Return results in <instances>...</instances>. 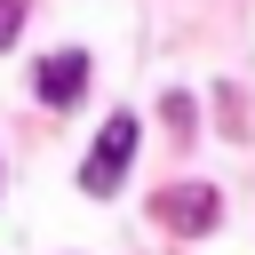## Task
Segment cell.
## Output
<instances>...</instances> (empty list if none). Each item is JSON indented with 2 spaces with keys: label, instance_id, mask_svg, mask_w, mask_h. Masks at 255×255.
I'll use <instances>...</instances> for the list:
<instances>
[{
  "label": "cell",
  "instance_id": "obj_3",
  "mask_svg": "<svg viewBox=\"0 0 255 255\" xmlns=\"http://www.w3.org/2000/svg\"><path fill=\"white\" fill-rule=\"evenodd\" d=\"M88 72H96V64H88L80 48H64V56H48V64L32 72V96L64 112V104H80V96H88Z\"/></svg>",
  "mask_w": 255,
  "mask_h": 255
},
{
  "label": "cell",
  "instance_id": "obj_1",
  "mask_svg": "<svg viewBox=\"0 0 255 255\" xmlns=\"http://www.w3.org/2000/svg\"><path fill=\"white\" fill-rule=\"evenodd\" d=\"M128 159H135V112H112L104 135H96V151L80 159V191H88V199H112L120 175H128Z\"/></svg>",
  "mask_w": 255,
  "mask_h": 255
},
{
  "label": "cell",
  "instance_id": "obj_4",
  "mask_svg": "<svg viewBox=\"0 0 255 255\" xmlns=\"http://www.w3.org/2000/svg\"><path fill=\"white\" fill-rule=\"evenodd\" d=\"M16 32H24V0H0V48H8Z\"/></svg>",
  "mask_w": 255,
  "mask_h": 255
},
{
  "label": "cell",
  "instance_id": "obj_2",
  "mask_svg": "<svg viewBox=\"0 0 255 255\" xmlns=\"http://www.w3.org/2000/svg\"><path fill=\"white\" fill-rule=\"evenodd\" d=\"M151 215H159L167 231L199 239V231H215V223H223V191H207V183H175V191H159V199H151Z\"/></svg>",
  "mask_w": 255,
  "mask_h": 255
}]
</instances>
